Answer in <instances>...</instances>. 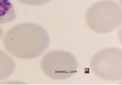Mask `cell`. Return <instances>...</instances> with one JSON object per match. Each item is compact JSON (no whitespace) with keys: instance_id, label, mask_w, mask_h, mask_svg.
<instances>
[{"instance_id":"obj_8","label":"cell","mask_w":122,"mask_h":85,"mask_svg":"<svg viewBox=\"0 0 122 85\" xmlns=\"http://www.w3.org/2000/svg\"><path fill=\"white\" fill-rule=\"evenodd\" d=\"M3 33V29H2L1 27H0V40L2 36Z\"/></svg>"},{"instance_id":"obj_5","label":"cell","mask_w":122,"mask_h":85,"mask_svg":"<svg viewBox=\"0 0 122 85\" xmlns=\"http://www.w3.org/2000/svg\"><path fill=\"white\" fill-rule=\"evenodd\" d=\"M15 68L14 60L4 51L0 50V81L11 76Z\"/></svg>"},{"instance_id":"obj_3","label":"cell","mask_w":122,"mask_h":85,"mask_svg":"<svg viewBox=\"0 0 122 85\" xmlns=\"http://www.w3.org/2000/svg\"><path fill=\"white\" fill-rule=\"evenodd\" d=\"M78 62L71 53L57 50L47 53L41 63L42 71L46 76L57 80H64L76 72Z\"/></svg>"},{"instance_id":"obj_4","label":"cell","mask_w":122,"mask_h":85,"mask_svg":"<svg viewBox=\"0 0 122 85\" xmlns=\"http://www.w3.org/2000/svg\"><path fill=\"white\" fill-rule=\"evenodd\" d=\"M90 67L94 73L102 79L110 81L121 80L122 50L111 47L99 51L92 58Z\"/></svg>"},{"instance_id":"obj_7","label":"cell","mask_w":122,"mask_h":85,"mask_svg":"<svg viewBox=\"0 0 122 85\" xmlns=\"http://www.w3.org/2000/svg\"><path fill=\"white\" fill-rule=\"evenodd\" d=\"M24 4L28 5L39 6L47 3L51 0H17Z\"/></svg>"},{"instance_id":"obj_6","label":"cell","mask_w":122,"mask_h":85,"mask_svg":"<svg viewBox=\"0 0 122 85\" xmlns=\"http://www.w3.org/2000/svg\"><path fill=\"white\" fill-rule=\"evenodd\" d=\"M16 17L15 9L10 0H0V24L10 22Z\"/></svg>"},{"instance_id":"obj_1","label":"cell","mask_w":122,"mask_h":85,"mask_svg":"<svg viewBox=\"0 0 122 85\" xmlns=\"http://www.w3.org/2000/svg\"><path fill=\"white\" fill-rule=\"evenodd\" d=\"M50 39L41 26L24 23L12 27L5 33L3 43L5 49L17 58L30 59L41 56L48 48Z\"/></svg>"},{"instance_id":"obj_2","label":"cell","mask_w":122,"mask_h":85,"mask_svg":"<svg viewBox=\"0 0 122 85\" xmlns=\"http://www.w3.org/2000/svg\"><path fill=\"white\" fill-rule=\"evenodd\" d=\"M86 21L89 28L94 31L100 34L111 32L122 25L121 8L114 1H99L88 10Z\"/></svg>"}]
</instances>
